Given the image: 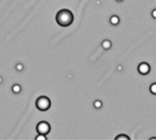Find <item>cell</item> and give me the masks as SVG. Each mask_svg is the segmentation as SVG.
<instances>
[{
	"instance_id": "obj_1",
	"label": "cell",
	"mask_w": 156,
	"mask_h": 140,
	"mask_svg": "<svg viewBox=\"0 0 156 140\" xmlns=\"http://www.w3.org/2000/svg\"><path fill=\"white\" fill-rule=\"evenodd\" d=\"M74 20V15L69 9H61L57 13L56 21L61 27H69Z\"/></svg>"
},
{
	"instance_id": "obj_2",
	"label": "cell",
	"mask_w": 156,
	"mask_h": 140,
	"mask_svg": "<svg viewBox=\"0 0 156 140\" xmlns=\"http://www.w3.org/2000/svg\"><path fill=\"white\" fill-rule=\"evenodd\" d=\"M50 100L47 96H39L36 101V106L40 111H46L50 108Z\"/></svg>"
},
{
	"instance_id": "obj_3",
	"label": "cell",
	"mask_w": 156,
	"mask_h": 140,
	"mask_svg": "<svg viewBox=\"0 0 156 140\" xmlns=\"http://www.w3.org/2000/svg\"><path fill=\"white\" fill-rule=\"evenodd\" d=\"M50 130V126L48 122H45V121H41L38 124L37 126V131L39 132V134H43L47 135Z\"/></svg>"
},
{
	"instance_id": "obj_4",
	"label": "cell",
	"mask_w": 156,
	"mask_h": 140,
	"mask_svg": "<svg viewBox=\"0 0 156 140\" xmlns=\"http://www.w3.org/2000/svg\"><path fill=\"white\" fill-rule=\"evenodd\" d=\"M150 65H149V64L145 63V62H143V63H141L140 65H139L138 67V71L140 74H142V75H146V74H148L149 72H150Z\"/></svg>"
},
{
	"instance_id": "obj_5",
	"label": "cell",
	"mask_w": 156,
	"mask_h": 140,
	"mask_svg": "<svg viewBox=\"0 0 156 140\" xmlns=\"http://www.w3.org/2000/svg\"><path fill=\"white\" fill-rule=\"evenodd\" d=\"M102 47L104 49H110L112 47V42L110 40H104L102 42Z\"/></svg>"
},
{
	"instance_id": "obj_6",
	"label": "cell",
	"mask_w": 156,
	"mask_h": 140,
	"mask_svg": "<svg viewBox=\"0 0 156 140\" xmlns=\"http://www.w3.org/2000/svg\"><path fill=\"white\" fill-rule=\"evenodd\" d=\"M110 23L112 24V25H118L120 22V18L117 17V15H112V17H110Z\"/></svg>"
},
{
	"instance_id": "obj_7",
	"label": "cell",
	"mask_w": 156,
	"mask_h": 140,
	"mask_svg": "<svg viewBox=\"0 0 156 140\" xmlns=\"http://www.w3.org/2000/svg\"><path fill=\"white\" fill-rule=\"evenodd\" d=\"M12 90H13L14 93H19L20 91H21V87H20L19 85H15V86H13V87H12Z\"/></svg>"
},
{
	"instance_id": "obj_8",
	"label": "cell",
	"mask_w": 156,
	"mask_h": 140,
	"mask_svg": "<svg viewBox=\"0 0 156 140\" xmlns=\"http://www.w3.org/2000/svg\"><path fill=\"white\" fill-rule=\"evenodd\" d=\"M119 139H123V140H130V137L126 135H120V136H116V140H119Z\"/></svg>"
},
{
	"instance_id": "obj_9",
	"label": "cell",
	"mask_w": 156,
	"mask_h": 140,
	"mask_svg": "<svg viewBox=\"0 0 156 140\" xmlns=\"http://www.w3.org/2000/svg\"><path fill=\"white\" fill-rule=\"evenodd\" d=\"M150 91H151V93H152V94L156 95V83L152 84V86H150Z\"/></svg>"
},
{
	"instance_id": "obj_10",
	"label": "cell",
	"mask_w": 156,
	"mask_h": 140,
	"mask_svg": "<svg viewBox=\"0 0 156 140\" xmlns=\"http://www.w3.org/2000/svg\"><path fill=\"white\" fill-rule=\"evenodd\" d=\"M102 106V103L100 101V100H96V101L94 102V106L96 108H100Z\"/></svg>"
},
{
	"instance_id": "obj_11",
	"label": "cell",
	"mask_w": 156,
	"mask_h": 140,
	"mask_svg": "<svg viewBox=\"0 0 156 140\" xmlns=\"http://www.w3.org/2000/svg\"><path fill=\"white\" fill-rule=\"evenodd\" d=\"M36 139L37 140H47V137L45 136V135L43 134H39V136L36 137Z\"/></svg>"
},
{
	"instance_id": "obj_12",
	"label": "cell",
	"mask_w": 156,
	"mask_h": 140,
	"mask_svg": "<svg viewBox=\"0 0 156 140\" xmlns=\"http://www.w3.org/2000/svg\"><path fill=\"white\" fill-rule=\"evenodd\" d=\"M17 70H22V69H23V65H20V64H18V65H17Z\"/></svg>"
},
{
	"instance_id": "obj_13",
	"label": "cell",
	"mask_w": 156,
	"mask_h": 140,
	"mask_svg": "<svg viewBox=\"0 0 156 140\" xmlns=\"http://www.w3.org/2000/svg\"><path fill=\"white\" fill-rule=\"evenodd\" d=\"M152 17H153V18H155V19H156V9H154L153 11L152 12Z\"/></svg>"
},
{
	"instance_id": "obj_14",
	"label": "cell",
	"mask_w": 156,
	"mask_h": 140,
	"mask_svg": "<svg viewBox=\"0 0 156 140\" xmlns=\"http://www.w3.org/2000/svg\"><path fill=\"white\" fill-rule=\"evenodd\" d=\"M151 139H154V140H156V137H152Z\"/></svg>"
},
{
	"instance_id": "obj_15",
	"label": "cell",
	"mask_w": 156,
	"mask_h": 140,
	"mask_svg": "<svg viewBox=\"0 0 156 140\" xmlns=\"http://www.w3.org/2000/svg\"><path fill=\"white\" fill-rule=\"evenodd\" d=\"M118 2H121V1H122V0H117Z\"/></svg>"
},
{
	"instance_id": "obj_16",
	"label": "cell",
	"mask_w": 156,
	"mask_h": 140,
	"mask_svg": "<svg viewBox=\"0 0 156 140\" xmlns=\"http://www.w3.org/2000/svg\"><path fill=\"white\" fill-rule=\"evenodd\" d=\"M1 80H2V79H1V78H0V82H1Z\"/></svg>"
}]
</instances>
